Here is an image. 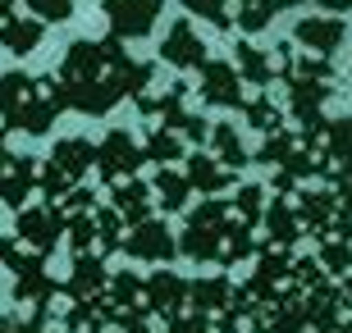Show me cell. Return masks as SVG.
I'll list each match as a JSON object with an SVG mask.
<instances>
[{
    "label": "cell",
    "instance_id": "cell-1",
    "mask_svg": "<svg viewBox=\"0 0 352 333\" xmlns=\"http://www.w3.org/2000/svg\"><path fill=\"white\" fill-rule=\"evenodd\" d=\"M65 105L78 115H110L124 96H142L151 82V65H138L119 37L110 32L105 41H74L65 55V65L55 73Z\"/></svg>",
    "mask_w": 352,
    "mask_h": 333
},
{
    "label": "cell",
    "instance_id": "cell-2",
    "mask_svg": "<svg viewBox=\"0 0 352 333\" xmlns=\"http://www.w3.org/2000/svg\"><path fill=\"white\" fill-rule=\"evenodd\" d=\"M65 91L55 78H28V73H0V128L5 133H51V124L65 115Z\"/></svg>",
    "mask_w": 352,
    "mask_h": 333
},
{
    "label": "cell",
    "instance_id": "cell-3",
    "mask_svg": "<svg viewBox=\"0 0 352 333\" xmlns=\"http://www.w3.org/2000/svg\"><path fill=\"white\" fill-rule=\"evenodd\" d=\"M87 169H96V146H91L87 137L60 141V146H55V155L46 160V169H41L37 192L46 196V201H65V196H74L82 187Z\"/></svg>",
    "mask_w": 352,
    "mask_h": 333
},
{
    "label": "cell",
    "instance_id": "cell-4",
    "mask_svg": "<svg viewBox=\"0 0 352 333\" xmlns=\"http://www.w3.org/2000/svg\"><path fill=\"white\" fill-rule=\"evenodd\" d=\"M234 205L229 201H206L197 205L192 215H188V229H183V242L179 251L192 260H220L224 251V215H229Z\"/></svg>",
    "mask_w": 352,
    "mask_h": 333
},
{
    "label": "cell",
    "instance_id": "cell-5",
    "mask_svg": "<svg viewBox=\"0 0 352 333\" xmlns=\"http://www.w3.org/2000/svg\"><path fill=\"white\" fill-rule=\"evenodd\" d=\"M65 233H69V205L46 201L41 210H19L14 238H19L23 246H32V251H46V256H51V246L60 242Z\"/></svg>",
    "mask_w": 352,
    "mask_h": 333
},
{
    "label": "cell",
    "instance_id": "cell-6",
    "mask_svg": "<svg viewBox=\"0 0 352 333\" xmlns=\"http://www.w3.org/2000/svg\"><path fill=\"white\" fill-rule=\"evenodd\" d=\"M183 96H188V82H174L165 96H138V105H142V115L146 119H160L165 128H174V133H183L188 141H206V124L201 119H192L188 110H183Z\"/></svg>",
    "mask_w": 352,
    "mask_h": 333
},
{
    "label": "cell",
    "instance_id": "cell-7",
    "mask_svg": "<svg viewBox=\"0 0 352 333\" xmlns=\"http://www.w3.org/2000/svg\"><path fill=\"white\" fill-rule=\"evenodd\" d=\"M101 5H105V19H110V32L119 41L146 37L156 27L160 10H165V0H101Z\"/></svg>",
    "mask_w": 352,
    "mask_h": 333
},
{
    "label": "cell",
    "instance_id": "cell-8",
    "mask_svg": "<svg viewBox=\"0 0 352 333\" xmlns=\"http://www.w3.org/2000/svg\"><path fill=\"white\" fill-rule=\"evenodd\" d=\"M124 256H133V260H151V265H165V260H174V238H170V229L160 224V219H151L146 215L142 224H129V233H124V246H119Z\"/></svg>",
    "mask_w": 352,
    "mask_h": 333
},
{
    "label": "cell",
    "instance_id": "cell-9",
    "mask_svg": "<svg viewBox=\"0 0 352 333\" xmlns=\"http://www.w3.org/2000/svg\"><path fill=\"white\" fill-rule=\"evenodd\" d=\"M142 160H146V151L129 137V133H110V137L96 146V174H101V183L133 179V174L142 169Z\"/></svg>",
    "mask_w": 352,
    "mask_h": 333
},
{
    "label": "cell",
    "instance_id": "cell-10",
    "mask_svg": "<svg viewBox=\"0 0 352 333\" xmlns=\"http://www.w3.org/2000/svg\"><path fill=\"white\" fill-rule=\"evenodd\" d=\"M37 192V160L32 155H10L0 141V201L10 210H23V201Z\"/></svg>",
    "mask_w": 352,
    "mask_h": 333
},
{
    "label": "cell",
    "instance_id": "cell-11",
    "mask_svg": "<svg viewBox=\"0 0 352 333\" xmlns=\"http://www.w3.org/2000/svg\"><path fill=\"white\" fill-rule=\"evenodd\" d=\"M238 82H243V78H238L234 65L206 60V65H201V101H206V105H224V110H248Z\"/></svg>",
    "mask_w": 352,
    "mask_h": 333
},
{
    "label": "cell",
    "instance_id": "cell-12",
    "mask_svg": "<svg viewBox=\"0 0 352 333\" xmlns=\"http://www.w3.org/2000/svg\"><path fill=\"white\" fill-rule=\"evenodd\" d=\"M19 0H0V46L10 55H32L41 46V19H23Z\"/></svg>",
    "mask_w": 352,
    "mask_h": 333
},
{
    "label": "cell",
    "instance_id": "cell-13",
    "mask_svg": "<svg viewBox=\"0 0 352 333\" xmlns=\"http://www.w3.org/2000/svg\"><path fill=\"white\" fill-rule=\"evenodd\" d=\"M188 301V283L170 269H160L156 279H146V306L160 315L165 329H179V306Z\"/></svg>",
    "mask_w": 352,
    "mask_h": 333
},
{
    "label": "cell",
    "instance_id": "cell-14",
    "mask_svg": "<svg viewBox=\"0 0 352 333\" xmlns=\"http://www.w3.org/2000/svg\"><path fill=\"white\" fill-rule=\"evenodd\" d=\"M160 60H170V65H179V69H201L206 65V46L192 37V23H188V19H179V23L170 27V37L160 46Z\"/></svg>",
    "mask_w": 352,
    "mask_h": 333
},
{
    "label": "cell",
    "instance_id": "cell-15",
    "mask_svg": "<svg viewBox=\"0 0 352 333\" xmlns=\"http://www.w3.org/2000/svg\"><path fill=\"white\" fill-rule=\"evenodd\" d=\"M115 192H110V201H115V210L124 215V224H142L146 215H151V187H142V183H133V179H124V183H110Z\"/></svg>",
    "mask_w": 352,
    "mask_h": 333
},
{
    "label": "cell",
    "instance_id": "cell-16",
    "mask_svg": "<svg viewBox=\"0 0 352 333\" xmlns=\"http://www.w3.org/2000/svg\"><path fill=\"white\" fill-rule=\"evenodd\" d=\"M298 41H307L320 55H329L343 41V19H307V23H298Z\"/></svg>",
    "mask_w": 352,
    "mask_h": 333
},
{
    "label": "cell",
    "instance_id": "cell-17",
    "mask_svg": "<svg viewBox=\"0 0 352 333\" xmlns=\"http://www.w3.org/2000/svg\"><path fill=\"white\" fill-rule=\"evenodd\" d=\"M293 5H302V0H238V23H243V32H256L279 10H293Z\"/></svg>",
    "mask_w": 352,
    "mask_h": 333
},
{
    "label": "cell",
    "instance_id": "cell-18",
    "mask_svg": "<svg viewBox=\"0 0 352 333\" xmlns=\"http://www.w3.org/2000/svg\"><path fill=\"white\" fill-rule=\"evenodd\" d=\"M188 183H192L197 192H224V187L234 183V174L215 169V165H210V155H192V160H188Z\"/></svg>",
    "mask_w": 352,
    "mask_h": 333
},
{
    "label": "cell",
    "instance_id": "cell-19",
    "mask_svg": "<svg viewBox=\"0 0 352 333\" xmlns=\"http://www.w3.org/2000/svg\"><path fill=\"white\" fill-rule=\"evenodd\" d=\"M151 192L160 196V210H183V205H188V192H192V183L183 179V174H174V169H160Z\"/></svg>",
    "mask_w": 352,
    "mask_h": 333
},
{
    "label": "cell",
    "instance_id": "cell-20",
    "mask_svg": "<svg viewBox=\"0 0 352 333\" xmlns=\"http://www.w3.org/2000/svg\"><path fill=\"white\" fill-rule=\"evenodd\" d=\"M270 246H293L298 242V224H293V215H288V205H284V196H274L270 201Z\"/></svg>",
    "mask_w": 352,
    "mask_h": 333
},
{
    "label": "cell",
    "instance_id": "cell-21",
    "mask_svg": "<svg viewBox=\"0 0 352 333\" xmlns=\"http://www.w3.org/2000/svg\"><path fill=\"white\" fill-rule=\"evenodd\" d=\"M142 151H146V160H156V165H170V160H179V155H183V141H179V133H174V128H165V124H160Z\"/></svg>",
    "mask_w": 352,
    "mask_h": 333
},
{
    "label": "cell",
    "instance_id": "cell-22",
    "mask_svg": "<svg viewBox=\"0 0 352 333\" xmlns=\"http://www.w3.org/2000/svg\"><path fill=\"white\" fill-rule=\"evenodd\" d=\"M238 60H243V78H248V82H256V87L270 91L274 73H270V65H265V55L256 51V46H248V41H243V46H238Z\"/></svg>",
    "mask_w": 352,
    "mask_h": 333
},
{
    "label": "cell",
    "instance_id": "cell-23",
    "mask_svg": "<svg viewBox=\"0 0 352 333\" xmlns=\"http://www.w3.org/2000/svg\"><path fill=\"white\" fill-rule=\"evenodd\" d=\"M215 151H220V160L229 169H243V165H248V151H243V141H238V133L229 128V124H220V128H215Z\"/></svg>",
    "mask_w": 352,
    "mask_h": 333
},
{
    "label": "cell",
    "instance_id": "cell-24",
    "mask_svg": "<svg viewBox=\"0 0 352 333\" xmlns=\"http://www.w3.org/2000/svg\"><path fill=\"white\" fill-rule=\"evenodd\" d=\"M19 5H28L41 23H65L69 14H74V0H19Z\"/></svg>",
    "mask_w": 352,
    "mask_h": 333
},
{
    "label": "cell",
    "instance_id": "cell-25",
    "mask_svg": "<svg viewBox=\"0 0 352 333\" xmlns=\"http://www.w3.org/2000/svg\"><path fill=\"white\" fill-rule=\"evenodd\" d=\"M192 14H201V19H210L215 27H229L234 23V14H229V0H183Z\"/></svg>",
    "mask_w": 352,
    "mask_h": 333
},
{
    "label": "cell",
    "instance_id": "cell-26",
    "mask_svg": "<svg viewBox=\"0 0 352 333\" xmlns=\"http://www.w3.org/2000/svg\"><path fill=\"white\" fill-rule=\"evenodd\" d=\"M248 119H252V128H261V133H279L284 124H279V110H274L270 101H248Z\"/></svg>",
    "mask_w": 352,
    "mask_h": 333
},
{
    "label": "cell",
    "instance_id": "cell-27",
    "mask_svg": "<svg viewBox=\"0 0 352 333\" xmlns=\"http://www.w3.org/2000/svg\"><path fill=\"white\" fill-rule=\"evenodd\" d=\"M320 10H352V0H320Z\"/></svg>",
    "mask_w": 352,
    "mask_h": 333
},
{
    "label": "cell",
    "instance_id": "cell-28",
    "mask_svg": "<svg viewBox=\"0 0 352 333\" xmlns=\"http://www.w3.org/2000/svg\"><path fill=\"white\" fill-rule=\"evenodd\" d=\"M0 141H5V128H0Z\"/></svg>",
    "mask_w": 352,
    "mask_h": 333
}]
</instances>
